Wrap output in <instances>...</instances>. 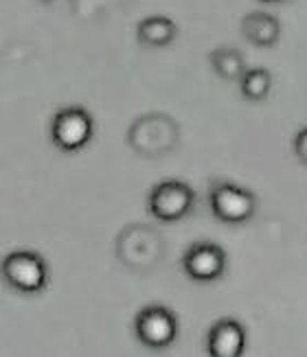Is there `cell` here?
<instances>
[{
    "mask_svg": "<svg viewBox=\"0 0 307 357\" xmlns=\"http://www.w3.org/2000/svg\"><path fill=\"white\" fill-rule=\"evenodd\" d=\"M46 3H49V0H46Z\"/></svg>",
    "mask_w": 307,
    "mask_h": 357,
    "instance_id": "16",
    "label": "cell"
},
{
    "mask_svg": "<svg viewBox=\"0 0 307 357\" xmlns=\"http://www.w3.org/2000/svg\"><path fill=\"white\" fill-rule=\"evenodd\" d=\"M239 88H241V95L248 101H264L270 95L272 75L266 68H250L244 73Z\"/></svg>",
    "mask_w": 307,
    "mask_h": 357,
    "instance_id": "13",
    "label": "cell"
},
{
    "mask_svg": "<svg viewBox=\"0 0 307 357\" xmlns=\"http://www.w3.org/2000/svg\"><path fill=\"white\" fill-rule=\"evenodd\" d=\"M180 143V128L176 119L165 112H149L138 116L128 130V145L143 158H163Z\"/></svg>",
    "mask_w": 307,
    "mask_h": 357,
    "instance_id": "2",
    "label": "cell"
},
{
    "mask_svg": "<svg viewBox=\"0 0 307 357\" xmlns=\"http://www.w3.org/2000/svg\"><path fill=\"white\" fill-rule=\"evenodd\" d=\"M241 36L253 46L259 49H270L281 36V24L272 13L266 11H253L241 18Z\"/></svg>",
    "mask_w": 307,
    "mask_h": 357,
    "instance_id": "10",
    "label": "cell"
},
{
    "mask_svg": "<svg viewBox=\"0 0 307 357\" xmlns=\"http://www.w3.org/2000/svg\"><path fill=\"white\" fill-rule=\"evenodd\" d=\"M178 36V26L167 15H149L141 20L136 26V40L143 46H154V49H163L169 46Z\"/></svg>",
    "mask_w": 307,
    "mask_h": 357,
    "instance_id": "11",
    "label": "cell"
},
{
    "mask_svg": "<svg viewBox=\"0 0 307 357\" xmlns=\"http://www.w3.org/2000/svg\"><path fill=\"white\" fill-rule=\"evenodd\" d=\"M261 3H281V0H261Z\"/></svg>",
    "mask_w": 307,
    "mask_h": 357,
    "instance_id": "15",
    "label": "cell"
},
{
    "mask_svg": "<svg viewBox=\"0 0 307 357\" xmlns=\"http://www.w3.org/2000/svg\"><path fill=\"white\" fill-rule=\"evenodd\" d=\"M195 206V191L182 180H160L147 195V211L156 222L176 224Z\"/></svg>",
    "mask_w": 307,
    "mask_h": 357,
    "instance_id": "3",
    "label": "cell"
},
{
    "mask_svg": "<svg viewBox=\"0 0 307 357\" xmlns=\"http://www.w3.org/2000/svg\"><path fill=\"white\" fill-rule=\"evenodd\" d=\"M95 134V123L88 110L80 105L61 107L51 121V141L61 151H77L90 143Z\"/></svg>",
    "mask_w": 307,
    "mask_h": 357,
    "instance_id": "7",
    "label": "cell"
},
{
    "mask_svg": "<svg viewBox=\"0 0 307 357\" xmlns=\"http://www.w3.org/2000/svg\"><path fill=\"white\" fill-rule=\"evenodd\" d=\"M3 276L15 291L38 294L49 283V266L33 250H15L3 261Z\"/></svg>",
    "mask_w": 307,
    "mask_h": 357,
    "instance_id": "5",
    "label": "cell"
},
{
    "mask_svg": "<svg viewBox=\"0 0 307 357\" xmlns=\"http://www.w3.org/2000/svg\"><path fill=\"white\" fill-rule=\"evenodd\" d=\"M209 59H211V66L218 77H222L226 82H241V77L246 73V59L239 49H233V46H220V49L211 51Z\"/></svg>",
    "mask_w": 307,
    "mask_h": 357,
    "instance_id": "12",
    "label": "cell"
},
{
    "mask_svg": "<svg viewBox=\"0 0 307 357\" xmlns=\"http://www.w3.org/2000/svg\"><path fill=\"white\" fill-rule=\"evenodd\" d=\"M165 255V243L160 232L149 226L134 222L128 224L117 237V257L132 272L145 274L160 266Z\"/></svg>",
    "mask_w": 307,
    "mask_h": 357,
    "instance_id": "1",
    "label": "cell"
},
{
    "mask_svg": "<svg viewBox=\"0 0 307 357\" xmlns=\"http://www.w3.org/2000/svg\"><path fill=\"white\" fill-rule=\"evenodd\" d=\"M213 215L224 224H246L257 211V195L246 186L233 182H215L209 191Z\"/></svg>",
    "mask_w": 307,
    "mask_h": 357,
    "instance_id": "4",
    "label": "cell"
},
{
    "mask_svg": "<svg viewBox=\"0 0 307 357\" xmlns=\"http://www.w3.org/2000/svg\"><path fill=\"white\" fill-rule=\"evenodd\" d=\"M134 333L147 349H167L178 335V318L165 305H147L134 318Z\"/></svg>",
    "mask_w": 307,
    "mask_h": 357,
    "instance_id": "6",
    "label": "cell"
},
{
    "mask_svg": "<svg viewBox=\"0 0 307 357\" xmlns=\"http://www.w3.org/2000/svg\"><path fill=\"white\" fill-rule=\"evenodd\" d=\"M246 351V329L235 318L213 322L207 333L209 357H241Z\"/></svg>",
    "mask_w": 307,
    "mask_h": 357,
    "instance_id": "9",
    "label": "cell"
},
{
    "mask_svg": "<svg viewBox=\"0 0 307 357\" xmlns=\"http://www.w3.org/2000/svg\"><path fill=\"white\" fill-rule=\"evenodd\" d=\"M294 156L307 167V128H301L294 136Z\"/></svg>",
    "mask_w": 307,
    "mask_h": 357,
    "instance_id": "14",
    "label": "cell"
},
{
    "mask_svg": "<svg viewBox=\"0 0 307 357\" xmlns=\"http://www.w3.org/2000/svg\"><path fill=\"white\" fill-rule=\"evenodd\" d=\"M182 270L197 283H211L226 272L224 248L213 241H195L182 255Z\"/></svg>",
    "mask_w": 307,
    "mask_h": 357,
    "instance_id": "8",
    "label": "cell"
}]
</instances>
